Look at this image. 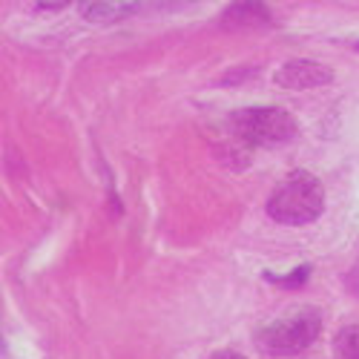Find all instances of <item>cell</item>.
<instances>
[{
	"mask_svg": "<svg viewBox=\"0 0 359 359\" xmlns=\"http://www.w3.org/2000/svg\"><path fill=\"white\" fill-rule=\"evenodd\" d=\"M210 359H248V356H242V353H236V351H219V353H213Z\"/></svg>",
	"mask_w": 359,
	"mask_h": 359,
	"instance_id": "obj_10",
	"label": "cell"
},
{
	"mask_svg": "<svg viewBox=\"0 0 359 359\" xmlns=\"http://www.w3.org/2000/svg\"><path fill=\"white\" fill-rule=\"evenodd\" d=\"M334 351L339 359H359V325H345L334 339Z\"/></svg>",
	"mask_w": 359,
	"mask_h": 359,
	"instance_id": "obj_7",
	"label": "cell"
},
{
	"mask_svg": "<svg viewBox=\"0 0 359 359\" xmlns=\"http://www.w3.org/2000/svg\"><path fill=\"white\" fill-rule=\"evenodd\" d=\"M38 9H52V12H57V9H67L69 4H67V0H55V4H35Z\"/></svg>",
	"mask_w": 359,
	"mask_h": 359,
	"instance_id": "obj_9",
	"label": "cell"
},
{
	"mask_svg": "<svg viewBox=\"0 0 359 359\" xmlns=\"http://www.w3.org/2000/svg\"><path fill=\"white\" fill-rule=\"evenodd\" d=\"M233 133L250 147H276L296 138V118L279 107H248L230 115Z\"/></svg>",
	"mask_w": 359,
	"mask_h": 359,
	"instance_id": "obj_3",
	"label": "cell"
},
{
	"mask_svg": "<svg viewBox=\"0 0 359 359\" xmlns=\"http://www.w3.org/2000/svg\"><path fill=\"white\" fill-rule=\"evenodd\" d=\"M264 279H267V282H273V285H279V287H302V285L311 279V264H299L293 273H285V276L267 273Z\"/></svg>",
	"mask_w": 359,
	"mask_h": 359,
	"instance_id": "obj_8",
	"label": "cell"
},
{
	"mask_svg": "<svg viewBox=\"0 0 359 359\" xmlns=\"http://www.w3.org/2000/svg\"><path fill=\"white\" fill-rule=\"evenodd\" d=\"M138 4H109V0H98V4H81V15L89 23H112L133 15Z\"/></svg>",
	"mask_w": 359,
	"mask_h": 359,
	"instance_id": "obj_5",
	"label": "cell"
},
{
	"mask_svg": "<svg viewBox=\"0 0 359 359\" xmlns=\"http://www.w3.org/2000/svg\"><path fill=\"white\" fill-rule=\"evenodd\" d=\"M322 334V316L316 308H296L293 313L259 327L256 345L267 356H293L311 348Z\"/></svg>",
	"mask_w": 359,
	"mask_h": 359,
	"instance_id": "obj_2",
	"label": "cell"
},
{
	"mask_svg": "<svg viewBox=\"0 0 359 359\" xmlns=\"http://www.w3.org/2000/svg\"><path fill=\"white\" fill-rule=\"evenodd\" d=\"M356 49H359V43H356Z\"/></svg>",
	"mask_w": 359,
	"mask_h": 359,
	"instance_id": "obj_11",
	"label": "cell"
},
{
	"mask_svg": "<svg viewBox=\"0 0 359 359\" xmlns=\"http://www.w3.org/2000/svg\"><path fill=\"white\" fill-rule=\"evenodd\" d=\"M273 81L282 89H316V86H325L334 81V69L313 64V61H290L276 69Z\"/></svg>",
	"mask_w": 359,
	"mask_h": 359,
	"instance_id": "obj_4",
	"label": "cell"
},
{
	"mask_svg": "<svg viewBox=\"0 0 359 359\" xmlns=\"http://www.w3.org/2000/svg\"><path fill=\"white\" fill-rule=\"evenodd\" d=\"M267 20H271V12H267L264 4H236L224 12V23H230V26H245V23L259 26Z\"/></svg>",
	"mask_w": 359,
	"mask_h": 359,
	"instance_id": "obj_6",
	"label": "cell"
},
{
	"mask_svg": "<svg viewBox=\"0 0 359 359\" xmlns=\"http://www.w3.org/2000/svg\"><path fill=\"white\" fill-rule=\"evenodd\" d=\"M322 207H325L322 182L305 170H293L267 198V216L287 227H302L319 219Z\"/></svg>",
	"mask_w": 359,
	"mask_h": 359,
	"instance_id": "obj_1",
	"label": "cell"
}]
</instances>
